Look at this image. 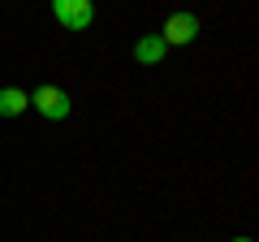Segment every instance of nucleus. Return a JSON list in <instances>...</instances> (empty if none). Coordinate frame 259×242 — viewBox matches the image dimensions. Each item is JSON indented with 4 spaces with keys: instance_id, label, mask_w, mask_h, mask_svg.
Wrapping results in <instances>:
<instances>
[{
    "instance_id": "obj_3",
    "label": "nucleus",
    "mask_w": 259,
    "mask_h": 242,
    "mask_svg": "<svg viewBox=\"0 0 259 242\" xmlns=\"http://www.w3.org/2000/svg\"><path fill=\"white\" fill-rule=\"evenodd\" d=\"M194 35H199V13H173V18L164 22V35L160 39H164L168 48H186Z\"/></svg>"
},
{
    "instance_id": "obj_2",
    "label": "nucleus",
    "mask_w": 259,
    "mask_h": 242,
    "mask_svg": "<svg viewBox=\"0 0 259 242\" xmlns=\"http://www.w3.org/2000/svg\"><path fill=\"white\" fill-rule=\"evenodd\" d=\"M52 18L65 30H87L95 22V0H52Z\"/></svg>"
},
{
    "instance_id": "obj_1",
    "label": "nucleus",
    "mask_w": 259,
    "mask_h": 242,
    "mask_svg": "<svg viewBox=\"0 0 259 242\" xmlns=\"http://www.w3.org/2000/svg\"><path fill=\"white\" fill-rule=\"evenodd\" d=\"M30 108H35L39 117H48V121H65L74 104H69V95H65L61 87L44 83V87H35V95H30Z\"/></svg>"
},
{
    "instance_id": "obj_4",
    "label": "nucleus",
    "mask_w": 259,
    "mask_h": 242,
    "mask_svg": "<svg viewBox=\"0 0 259 242\" xmlns=\"http://www.w3.org/2000/svg\"><path fill=\"white\" fill-rule=\"evenodd\" d=\"M30 108V95L18 87H0V117H22Z\"/></svg>"
},
{
    "instance_id": "obj_6",
    "label": "nucleus",
    "mask_w": 259,
    "mask_h": 242,
    "mask_svg": "<svg viewBox=\"0 0 259 242\" xmlns=\"http://www.w3.org/2000/svg\"><path fill=\"white\" fill-rule=\"evenodd\" d=\"M233 242H255V238H233Z\"/></svg>"
},
{
    "instance_id": "obj_5",
    "label": "nucleus",
    "mask_w": 259,
    "mask_h": 242,
    "mask_svg": "<svg viewBox=\"0 0 259 242\" xmlns=\"http://www.w3.org/2000/svg\"><path fill=\"white\" fill-rule=\"evenodd\" d=\"M164 39H160V35H143L139 39V44H134V61H139V65H156V61H160V56H164Z\"/></svg>"
}]
</instances>
